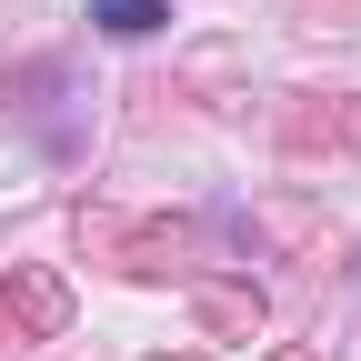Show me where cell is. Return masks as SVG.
Here are the masks:
<instances>
[{
  "label": "cell",
  "mask_w": 361,
  "mask_h": 361,
  "mask_svg": "<svg viewBox=\"0 0 361 361\" xmlns=\"http://www.w3.org/2000/svg\"><path fill=\"white\" fill-rule=\"evenodd\" d=\"M101 11V30H121V40H141L151 20H161V0H90Z\"/></svg>",
  "instance_id": "6da1fadb"
}]
</instances>
